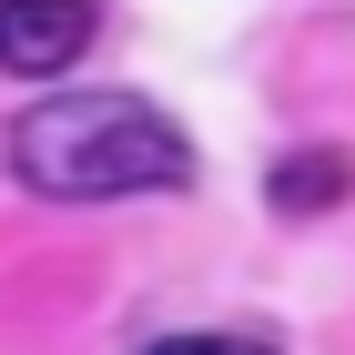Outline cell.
<instances>
[{
    "label": "cell",
    "mask_w": 355,
    "mask_h": 355,
    "mask_svg": "<svg viewBox=\"0 0 355 355\" xmlns=\"http://www.w3.org/2000/svg\"><path fill=\"white\" fill-rule=\"evenodd\" d=\"M264 193H274V214H325V203H345V193H355V163L335 153V142H304V153L274 163Z\"/></svg>",
    "instance_id": "obj_3"
},
{
    "label": "cell",
    "mask_w": 355,
    "mask_h": 355,
    "mask_svg": "<svg viewBox=\"0 0 355 355\" xmlns=\"http://www.w3.org/2000/svg\"><path fill=\"white\" fill-rule=\"evenodd\" d=\"M142 355H274L264 335H163V345H142Z\"/></svg>",
    "instance_id": "obj_4"
},
{
    "label": "cell",
    "mask_w": 355,
    "mask_h": 355,
    "mask_svg": "<svg viewBox=\"0 0 355 355\" xmlns=\"http://www.w3.org/2000/svg\"><path fill=\"white\" fill-rule=\"evenodd\" d=\"M10 173L51 203H122V193L193 183V132L142 92H51L10 122Z\"/></svg>",
    "instance_id": "obj_1"
},
{
    "label": "cell",
    "mask_w": 355,
    "mask_h": 355,
    "mask_svg": "<svg viewBox=\"0 0 355 355\" xmlns=\"http://www.w3.org/2000/svg\"><path fill=\"white\" fill-rule=\"evenodd\" d=\"M92 31H102V0H0V71L51 82L92 51Z\"/></svg>",
    "instance_id": "obj_2"
}]
</instances>
